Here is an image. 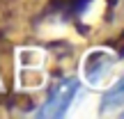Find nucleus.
I'll list each match as a JSON object with an SVG mask.
<instances>
[{
  "instance_id": "nucleus-1",
  "label": "nucleus",
  "mask_w": 124,
  "mask_h": 119,
  "mask_svg": "<svg viewBox=\"0 0 124 119\" xmlns=\"http://www.w3.org/2000/svg\"><path fill=\"white\" fill-rule=\"evenodd\" d=\"M78 92V80H64L58 89H53L51 98L44 103V110H39V117H62L69 108L71 98Z\"/></svg>"
},
{
  "instance_id": "nucleus-2",
  "label": "nucleus",
  "mask_w": 124,
  "mask_h": 119,
  "mask_svg": "<svg viewBox=\"0 0 124 119\" xmlns=\"http://www.w3.org/2000/svg\"><path fill=\"white\" fill-rule=\"evenodd\" d=\"M113 66V57L106 53H92L85 62V76L92 85H97L103 76L108 73V69Z\"/></svg>"
},
{
  "instance_id": "nucleus-3",
  "label": "nucleus",
  "mask_w": 124,
  "mask_h": 119,
  "mask_svg": "<svg viewBox=\"0 0 124 119\" xmlns=\"http://www.w3.org/2000/svg\"><path fill=\"white\" fill-rule=\"evenodd\" d=\"M122 103H124V78L101 96V110H110V108H117Z\"/></svg>"
},
{
  "instance_id": "nucleus-4",
  "label": "nucleus",
  "mask_w": 124,
  "mask_h": 119,
  "mask_svg": "<svg viewBox=\"0 0 124 119\" xmlns=\"http://www.w3.org/2000/svg\"><path fill=\"white\" fill-rule=\"evenodd\" d=\"M122 117H124V112H122Z\"/></svg>"
}]
</instances>
